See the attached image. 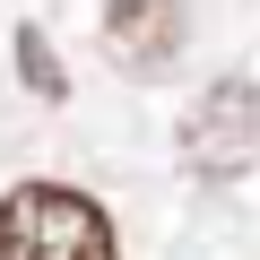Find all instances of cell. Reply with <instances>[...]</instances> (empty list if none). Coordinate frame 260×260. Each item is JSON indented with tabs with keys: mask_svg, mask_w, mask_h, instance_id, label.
<instances>
[{
	"mask_svg": "<svg viewBox=\"0 0 260 260\" xmlns=\"http://www.w3.org/2000/svg\"><path fill=\"white\" fill-rule=\"evenodd\" d=\"M0 260H121V234L104 200L70 182H18L0 191Z\"/></svg>",
	"mask_w": 260,
	"mask_h": 260,
	"instance_id": "obj_1",
	"label": "cell"
},
{
	"mask_svg": "<svg viewBox=\"0 0 260 260\" xmlns=\"http://www.w3.org/2000/svg\"><path fill=\"white\" fill-rule=\"evenodd\" d=\"M174 156H182L200 182H243V174L260 165V87H251V78H217V87L182 113Z\"/></svg>",
	"mask_w": 260,
	"mask_h": 260,
	"instance_id": "obj_2",
	"label": "cell"
},
{
	"mask_svg": "<svg viewBox=\"0 0 260 260\" xmlns=\"http://www.w3.org/2000/svg\"><path fill=\"white\" fill-rule=\"evenodd\" d=\"M182 35H191L182 0H104V52L130 78H165L174 52H182Z\"/></svg>",
	"mask_w": 260,
	"mask_h": 260,
	"instance_id": "obj_3",
	"label": "cell"
},
{
	"mask_svg": "<svg viewBox=\"0 0 260 260\" xmlns=\"http://www.w3.org/2000/svg\"><path fill=\"white\" fill-rule=\"evenodd\" d=\"M18 78L44 95V104H61L70 95V78H61V61H52V44H44V26H18Z\"/></svg>",
	"mask_w": 260,
	"mask_h": 260,
	"instance_id": "obj_4",
	"label": "cell"
}]
</instances>
